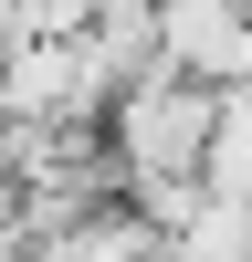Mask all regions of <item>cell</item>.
<instances>
[{
	"label": "cell",
	"instance_id": "cell-1",
	"mask_svg": "<svg viewBox=\"0 0 252 262\" xmlns=\"http://www.w3.org/2000/svg\"><path fill=\"white\" fill-rule=\"evenodd\" d=\"M210 116H221V84H189L168 74V63H147V74L116 84V105H105V158H116V200L126 189H158V179H200L210 168Z\"/></svg>",
	"mask_w": 252,
	"mask_h": 262
},
{
	"label": "cell",
	"instance_id": "cell-2",
	"mask_svg": "<svg viewBox=\"0 0 252 262\" xmlns=\"http://www.w3.org/2000/svg\"><path fill=\"white\" fill-rule=\"evenodd\" d=\"M210 189L252 200V84H221V116H210Z\"/></svg>",
	"mask_w": 252,
	"mask_h": 262
}]
</instances>
